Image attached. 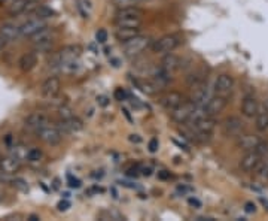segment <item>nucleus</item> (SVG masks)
Listing matches in <instances>:
<instances>
[{
    "label": "nucleus",
    "mask_w": 268,
    "mask_h": 221,
    "mask_svg": "<svg viewBox=\"0 0 268 221\" xmlns=\"http://www.w3.org/2000/svg\"><path fill=\"white\" fill-rule=\"evenodd\" d=\"M8 44H9V41H8L5 36H2V35H0V51H3V50L8 47Z\"/></svg>",
    "instance_id": "nucleus-45"
},
{
    "label": "nucleus",
    "mask_w": 268,
    "mask_h": 221,
    "mask_svg": "<svg viewBox=\"0 0 268 221\" xmlns=\"http://www.w3.org/2000/svg\"><path fill=\"white\" fill-rule=\"evenodd\" d=\"M130 141H131V142H136V144H139V142L142 141V138H140L139 135H130Z\"/></svg>",
    "instance_id": "nucleus-47"
},
{
    "label": "nucleus",
    "mask_w": 268,
    "mask_h": 221,
    "mask_svg": "<svg viewBox=\"0 0 268 221\" xmlns=\"http://www.w3.org/2000/svg\"><path fill=\"white\" fill-rule=\"evenodd\" d=\"M69 185H70L72 188H78V187L81 185V181L76 179V178H73L72 175H69Z\"/></svg>",
    "instance_id": "nucleus-43"
},
{
    "label": "nucleus",
    "mask_w": 268,
    "mask_h": 221,
    "mask_svg": "<svg viewBox=\"0 0 268 221\" xmlns=\"http://www.w3.org/2000/svg\"><path fill=\"white\" fill-rule=\"evenodd\" d=\"M116 27H131V29H140L142 27V18L130 17V18H115Z\"/></svg>",
    "instance_id": "nucleus-28"
},
{
    "label": "nucleus",
    "mask_w": 268,
    "mask_h": 221,
    "mask_svg": "<svg viewBox=\"0 0 268 221\" xmlns=\"http://www.w3.org/2000/svg\"><path fill=\"white\" fill-rule=\"evenodd\" d=\"M142 0H112V3L116 6V8H125V6H134L137 5Z\"/></svg>",
    "instance_id": "nucleus-34"
},
{
    "label": "nucleus",
    "mask_w": 268,
    "mask_h": 221,
    "mask_svg": "<svg viewBox=\"0 0 268 221\" xmlns=\"http://www.w3.org/2000/svg\"><path fill=\"white\" fill-rule=\"evenodd\" d=\"M58 127V130L64 135H69V133H78L84 129V124L79 118L76 117H72L70 120H60L58 124H55Z\"/></svg>",
    "instance_id": "nucleus-14"
},
{
    "label": "nucleus",
    "mask_w": 268,
    "mask_h": 221,
    "mask_svg": "<svg viewBox=\"0 0 268 221\" xmlns=\"http://www.w3.org/2000/svg\"><path fill=\"white\" fill-rule=\"evenodd\" d=\"M125 96H127V94H125V91H124L122 88H116V90H115V99H116V100H124Z\"/></svg>",
    "instance_id": "nucleus-41"
},
{
    "label": "nucleus",
    "mask_w": 268,
    "mask_h": 221,
    "mask_svg": "<svg viewBox=\"0 0 268 221\" xmlns=\"http://www.w3.org/2000/svg\"><path fill=\"white\" fill-rule=\"evenodd\" d=\"M57 208H58V211H67L69 208H70V202L69 200H60L58 202V205H57Z\"/></svg>",
    "instance_id": "nucleus-40"
},
{
    "label": "nucleus",
    "mask_w": 268,
    "mask_h": 221,
    "mask_svg": "<svg viewBox=\"0 0 268 221\" xmlns=\"http://www.w3.org/2000/svg\"><path fill=\"white\" fill-rule=\"evenodd\" d=\"M35 15L39 17V18H42V20H48V18H53V17L55 15V12H54L51 8H48L47 5H41V6L38 8V11H36Z\"/></svg>",
    "instance_id": "nucleus-32"
},
{
    "label": "nucleus",
    "mask_w": 268,
    "mask_h": 221,
    "mask_svg": "<svg viewBox=\"0 0 268 221\" xmlns=\"http://www.w3.org/2000/svg\"><path fill=\"white\" fill-rule=\"evenodd\" d=\"M29 2H30V0H12L11 5H8V14L12 15V17L24 14Z\"/></svg>",
    "instance_id": "nucleus-26"
},
{
    "label": "nucleus",
    "mask_w": 268,
    "mask_h": 221,
    "mask_svg": "<svg viewBox=\"0 0 268 221\" xmlns=\"http://www.w3.org/2000/svg\"><path fill=\"white\" fill-rule=\"evenodd\" d=\"M255 127H256L258 132L268 130V109L265 106L259 105L258 114L255 115Z\"/></svg>",
    "instance_id": "nucleus-20"
},
{
    "label": "nucleus",
    "mask_w": 268,
    "mask_h": 221,
    "mask_svg": "<svg viewBox=\"0 0 268 221\" xmlns=\"http://www.w3.org/2000/svg\"><path fill=\"white\" fill-rule=\"evenodd\" d=\"M35 135H36L44 144L51 145V147H55V145L61 144V141H63V133L58 130L57 126H51V124L39 129Z\"/></svg>",
    "instance_id": "nucleus-4"
},
{
    "label": "nucleus",
    "mask_w": 268,
    "mask_h": 221,
    "mask_svg": "<svg viewBox=\"0 0 268 221\" xmlns=\"http://www.w3.org/2000/svg\"><path fill=\"white\" fill-rule=\"evenodd\" d=\"M0 35L5 36L9 42L20 38V27L14 23H5L0 26Z\"/></svg>",
    "instance_id": "nucleus-22"
},
{
    "label": "nucleus",
    "mask_w": 268,
    "mask_h": 221,
    "mask_svg": "<svg viewBox=\"0 0 268 221\" xmlns=\"http://www.w3.org/2000/svg\"><path fill=\"white\" fill-rule=\"evenodd\" d=\"M259 141L261 138L258 135H240L237 139V147L243 151H253Z\"/></svg>",
    "instance_id": "nucleus-18"
},
{
    "label": "nucleus",
    "mask_w": 268,
    "mask_h": 221,
    "mask_svg": "<svg viewBox=\"0 0 268 221\" xmlns=\"http://www.w3.org/2000/svg\"><path fill=\"white\" fill-rule=\"evenodd\" d=\"M253 151H256L262 158L267 157V155H268V141H262V139H261L259 144L256 145V148H255Z\"/></svg>",
    "instance_id": "nucleus-33"
},
{
    "label": "nucleus",
    "mask_w": 268,
    "mask_h": 221,
    "mask_svg": "<svg viewBox=\"0 0 268 221\" xmlns=\"http://www.w3.org/2000/svg\"><path fill=\"white\" fill-rule=\"evenodd\" d=\"M188 203H189L191 206H197V208H201V202H200V200H197V199H194V197H189Z\"/></svg>",
    "instance_id": "nucleus-46"
},
{
    "label": "nucleus",
    "mask_w": 268,
    "mask_h": 221,
    "mask_svg": "<svg viewBox=\"0 0 268 221\" xmlns=\"http://www.w3.org/2000/svg\"><path fill=\"white\" fill-rule=\"evenodd\" d=\"M183 102V96L179 91H170L161 97V105L167 111H173Z\"/></svg>",
    "instance_id": "nucleus-16"
},
{
    "label": "nucleus",
    "mask_w": 268,
    "mask_h": 221,
    "mask_svg": "<svg viewBox=\"0 0 268 221\" xmlns=\"http://www.w3.org/2000/svg\"><path fill=\"white\" fill-rule=\"evenodd\" d=\"M148 148H149V151H151V152H157V151H158V148H160V142H158V139H157V138H152V139L149 141Z\"/></svg>",
    "instance_id": "nucleus-38"
},
{
    "label": "nucleus",
    "mask_w": 268,
    "mask_h": 221,
    "mask_svg": "<svg viewBox=\"0 0 268 221\" xmlns=\"http://www.w3.org/2000/svg\"><path fill=\"white\" fill-rule=\"evenodd\" d=\"M180 44H182V38L179 35H165L154 42L152 50L157 54H168L174 51Z\"/></svg>",
    "instance_id": "nucleus-2"
},
{
    "label": "nucleus",
    "mask_w": 268,
    "mask_h": 221,
    "mask_svg": "<svg viewBox=\"0 0 268 221\" xmlns=\"http://www.w3.org/2000/svg\"><path fill=\"white\" fill-rule=\"evenodd\" d=\"M151 44H152V39L149 36L137 35L122 42V51L127 57H136V56H140L145 50H148Z\"/></svg>",
    "instance_id": "nucleus-1"
},
{
    "label": "nucleus",
    "mask_w": 268,
    "mask_h": 221,
    "mask_svg": "<svg viewBox=\"0 0 268 221\" xmlns=\"http://www.w3.org/2000/svg\"><path fill=\"white\" fill-rule=\"evenodd\" d=\"M158 175H160V178H162V179L168 178V173H165V170H161V172H160Z\"/></svg>",
    "instance_id": "nucleus-49"
},
{
    "label": "nucleus",
    "mask_w": 268,
    "mask_h": 221,
    "mask_svg": "<svg viewBox=\"0 0 268 221\" xmlns=\"http://www.w3.org/2000/svg\"><path fill=\"white\" fill-rule=\"evenodd\" d=\"M60 90H61V81H60V78H57V76H50V78H47V79L44 81L42 87H41V93H42V96L47 97V99H54V97H57L58 93H60Z\"/></svg>",
    "instance_id": "nucleus-9"
},
{
    "label": "nucleus",
    "mask_w": 268,
    "mask_h": 221,
    "mask_svg": "<svg viewBox=\"0 0 268 221\" xmlns=\"http://www.w3.org/2000/svg\"><path fill=\"white\" fill-rule=\"evenodd\" d=\"M143 11L137 6H125V8H118L115 18H130V17H137L142 18L143 17Z\"/></svg>",
    "instance_id": "nucleus-23"
},
{
    "label": "nucleus",
    "mask_w": 268,
    "mask_h": 221,
    "mask_svg": "<svg viewBox=\"0 0 268 221\" xmlns=\"http://www.w3.org/2000/svg\"><path fill=\"white\" fill-rule=\"evenodd\" d=\"M140 35V29H131V27H116V32H115V36L116 39L122 44L134 36Z\"/></svg>",
    "instance_id": "nucleus-25"
},
{
    "label": "nucleus",
    "mask_w": 268,
    "mask_h": 221,
    "mask_svg": "<svg viewBox=\"0 0 268 221\" xmlns=\"http://www.w3.org/2000/svg\"><path fill=\"white\" fill-rule=\"evenodd\" d=\"M152 166L151 164H148V166H142L140 167V172H142V175H145V176H149L151 173H152Z\"/></svg>",
    "instance_id": "nucleus-44"
},
{
    "label": "nucleus",
    "mask_w": 268,
    "mask_h": 221,
    "mask_svg": "<svg viewBox=\"0 0 268 221\" xmlns=\"http://www.w3.org/2000/svg\"><path fill=\"white\" fill-rule=\"evenodd\" d=\"M244 211H246L247 214H255V212H256V205H255L253 202H246V203H244Z\"/></svg>",
    "instance_id": "nucleus-39"
},
{
    "label": "nucleus",
    "mask_w": 268,
    "mask_h": 221,
    "mask_svg": "<svg viewBox=\"0 0 268 221\" xmlns=\"http://www.w3.org/2000/svg\"><path fill=\"white\" fill-rule=\"evenodd\" d=\"M243 121L238 117H228L222 124L223 135L228 138H238L243 132Z\"/></svg>",
    "instance_id": "nucleus-8"
},
{
    "label": "nucleus",
    "mask_w": 268,
    "mask_h": 221,
    "mask_svg": "<svg viewBox=\"0 0 268 221\" xmlns=\"http://www.w3.org/2000/svg\"><path fill=\"white\" fill-rule=\"evenodd\" d=\"M21 169V161L15 158L14 155H5L0 157V170H3L9 175H17Z\"/></svg>",
    "instance_id": "nucleus-15"
},
{
    "label": "nucleus",
    "mask_w": 268,
    "mask_h": 221,
    "mask_svg": "<svg viewBox=\"0 0 268 221\" xmlns=\"http://www.w3.org/2000/svg\"><path fill=\"white\" fill-rule=\"evenodd\" d=\"M226 105H228V97L216 94V96H212V99L206 103L204 108H206L207 115L216 117V115H219L226 108Z\"/></svg>",
    "instance_id": "nucleus-11"
},
{
    "label": "nucleus",
    "mask_w": 268,
    "mask_h": 221,
    "mask_svg": "<svg viewBox=\"0 0 268 221\" xmlns=\"http://www.w3.org/2000/svg\"><path fill=\"white\" fill-rule=\"evenodd\" d=\"M151 81H152L160 90H162V88H165V87L173 81V76H171V72H168V71H165V69H162V68L160 66V68H157V69L152 72Z\"/></svg>",
    "instance_id": "nucleus-13"
},
{
    "label": "nucleus",
    "mask_w": 268,
    "mask_h": 221,
    "mask_svg": "<svg viewBox=\"0 0 268 221\" xmlns=\"http://www.w3.org/2000/svg\"><path fill=\"white\" fill-rule=\"evenodd\" d=\"M255 175H256L262 182H268V163L261 161L259 166L255 169Z\"/></svg>",
    "instance_id": "nucleus-31"
},
{
    "label": "nucleus",
    "mask_w": 268,
    "mask_h": 221,
    "mask_svg": "<svg viewBox=\"0 0 268 221\" xmlns=\"http://www.w3.org/2000/svg\"><path fill=\"white\" fill-rule=\"evenodd\" d=\"M261 161H262V157L256 151H246V154L240 160V167L243 172L250 173V172H255V169L259 166Z\"/></svg>",
    "instance_id": "nucleus-12"
},
{
    "label": "nucleus",
    "mask_w": 268,
    "mask_h": 221,
    "mask_svg": "<svg viewBox=\"0 0 268 221\" xmlns=\"http://www.w3.org/2000/svg\"><path fill=\"white\" fill-rule=\"evenodd\" d=\"M96 39H97V42L105 44L107 41V32L105 29H99L97 33H96Z\"/></svg>",
    "instance_id": "nucleus-35"
},
{
    "label": "nucleus",
    "mask_w": 268,
    "mask_h": 221,
    "mask_svg": "<svg viewBox=\"0 0 268 221\" xmlns=\"http://www.w3.org/2000/svg\"><path fill=\"white\" fill-rule=\"evenodd\" d=\"M12 185L17 187V188H20V190H23V191L27 190V182H26L24 179H21V178H14V179H12Z\"/></svg>",
    "instance_id": "nucleus-36"
},
{
    "label": "nucleus",
    "mask_w": 268,
    "mask_h": 221,
    "mask_svg": "<svg viewBox=\"0 0 268 221\" xmlns=\"http://www.w3.org/2000/svg\"><path fill=\"white\" fill-rule=\"evenodd\" d=\"M57 111H58V118L60 120H70L72 117H75L73 109L69 105H66V103H61Z\"/></svg>",
    "instance_id": "nucleus-30"
},
{
    "label": "nucleus",
    "mask_w": 268,
    "mask_h": 221,
    "mask_svg": "<svg viewBox=\"0 0 268 221\" xmlns=\"http://www.w3.org/2000/svg\"><path fill=\"white\" fill-rule=\"evenodd\" d=\"M0 157H2V155H0Z\"/></svg>",
    "instance_id": "nucleus-51"
},
{
    "label": "nucleus",
    "mask_w": 268,
    "mask_h": 221,
    "mask_svg": "<svg viewBox=\"0 0 268 221\" xmlns=\"http://www.w3.org/2000/svg\"><path fill=\"white\" fill-rule=\"evenodd\" d=\"M259 109V103L256 100V97L253 96H246L241 102V114L247 118H253L258 114Z\"/></svg>",
    "instance_id": "nucleus-17"
},
{
    "label": "nucleus",
    "mask_w": 268,
    "mask_h": 221,
    "mask_svg": "<svg viewBox=\"0 0 268 221\" xmlns=\"http://www.w3.org/2000/svg\"><path fill=\"white\" fill-rule=\"evenodd\" d=\"M32 45L36 51L44 53V51H50L54 47V33L53 30H50V27L41 30L39 33L33 35L32 38Z\"/></svg>",
    "instance_id": "nucleus-3"
},
{
    "label": "nucleus",
    "mask_w": 268,
    "mask_h": 221,
    "mask_svg": "<svg viewBox=\"0 0 268 221\" xmlns=\"http://www.w3.org/2000/svg\"><path fill=\"white\" fill-rule=\"evenodd\" d=\"M14 175H9V173H6V172H3V170H0V184H9V182H12V178Z\"/></svg>",
    "instance_id": "nucleus-37"
},
{
    "label": "nucleus",
    "mask_w": 268,
    "mask_h": 221,
    "mask_svg": "<svg viewBox=\"0 0 268 221\" xmlns=\"http://www.w3.org/2000/svg\"><path fill=\"white\" fill-rule=\"evenodd\" d=\"M44 158H45V154H44V151H42V149H39V148H29V152H27V158H26V161H27L30 166L38 167L39 164H42V163H44Z\"/></svg>",
    "instance_id": "nucleus-24"
},
{
    "label": "nucleus",
    "mask_w": 268,
    "mask_h": 221,
    "mask_svg": "<svg viewBox=\"0 0 268 221\" xmlns=\"http://www.w3.org/2000/svg\"><path fill=\"white\" fill-rule=\"evenodd\" d=\"M259 200H261V203H262V206H264V208H265V209L268 211V199H264V197H261Z\"/></svg>",
    "instance_id": "nucleus-48"
},
{
    "label": "nucleus",
    "mask_w": 268,
    "mask_h": 221,
    "mask_svg": "<svg viewBox=\"0 0 268 221\" xmlns=\"http://www.w3.org/2000/svg\"><path fill=\"white\" fill-rule=\"evenodd\" d=\"M18 65H20L21 71L30 72L38 65V54L36 53H26V54H23L20 62H18Z\"/></svg>",
    "instance_id": "nucleus-21"
},
{
    "label": "nucleus",
    "mask_w": 268,
    "mask_h": 221,
    "mask_svg": "<svg viewBox=\"0 0 268 221\" xmlns=\"http://www.w3.org/2000/svg\"><path fill=\"white\" fill-rule=\"evenodd\" d=\"M232 88H234V78H232L231 75L222 74V75L217 76V79H216V82H214V91H216V94L228 97V96L231 94Z\"/></svg>",
    "instance_id": "nucleus-10"
},
{
    "label": "nucleus",
    "mask_w": 268,
    "mask_h": 221,
    "mask_svg": "<svg viewBox=\"0 0 268 221\" xmlns=\"http://www.w3.org/2000/svg\"><path fill=\"white\" fill-rule=\"evenodd\" d=\"M29 218H30V220H32V221H36V220H41V218H39V217H38V215H30V217H29Z\"/></svg>",
    "instance_id": "nucleus-50"
},
{
    "label": "nucleus",
    "mask_w": 268,
    "mask_h": 221,
    "mask_svg": "<svg viewBox=\"0 0 268 221\" xmlns=\"http://www.w3.org/2000/svg\"><path fill=\"white\" fill-rule=\"evenodd\" d=\"M161 68L173 74L174 71H177V69L182 68V60H180L177 56L168 53V54H165V57L161 60Z\"/></svg>",
    "instance_id": "nucleus-19"
},
{
    "label": "nucleus",
    "mask_w": 268,
    "mask_h": 221,
    "mask_svg": "<svg viewBox=\"0 0 268 221\" xmlns=\"http://www.w3.org/2000/svg\"><path fill=\"white\" fill-rule=\"evenodd\" d=\"M97 103H99L100 106H107V105L110 103V100H109V97H106V96H99V97H97Z\"/></svg>",
    "instance_id": "nucleus-42"
},
{
    "label": "nucleus",
    "mask_w": 268,
    "mask_h": 221,
    "mask_svg": "<svg viewBox=\"0 0 268 221\" xmlns=\"http://www.w3.org/2000/svg\"><path fill=\"white\" fill-rule=\"evenodd\" d=\"M9 152H11V155H14V157L18 158L20 161H26L29 148H27L24 144H17V142H14V144L9 147Z\"/></svg>",
    "instance_id": "nucleus-27"
},
{
    "label": "nucleus",
    "mask_w": 268,
    "mask_h": 221,
    "mask_svg": "<svg viewBox=\"0 0 268 221\" xmlns=\"http://www.w3.org/2000/svg\"><path fill=\"white\" fill-rule=\"evenodd\" d=\"M20 27V36L23 38H32L33 35L39 33L41 30L47 29L48 24H47V20H42L39 17H35V18H30L27 21H24L23 24L18 26Z\"/></svg>",
    "instance_id": "nucleus-5"
},
{
    "label": "nucleus",
    "mask_w": 268,
    "mask_h": 221,
    "mask_svg": "<svg viewBox=\"0 0 268 221\" xmlns=\"http://www.w3.org/2000/svg\"><path fill=\"white\" fill-rule=\"evenodd\" d=\"M136 85L146 94H155L160 91V88L151 81V79H146V81H136Z\"/></svg>",
    "instance_id": "nucleus-29"
},
{
    "label": "nucleus",
    "mask_w": 268,
    "mask_h": 221,
    "mask_svg": "<svg viewBox=\"0 0 268 221\" xmlns=\"http://www.w3.org/2000/svg\"><path fill=\"white\" fill-rule=\"evenodd\" d=\"M194 108H195V103H194L192 100H183L177 108H174L173 111H170V112H171V118H173L176 123H179V124H185V123L189 121Z\"/></svg>",
    "instance_id": "nucleus-6"
},
{
    "label": "nucleus",
    "mask_w": 268,
    "mask_h": 221,
    "mask_svg": "<svg viewBox=\"0 0 268 221\" xmlns=\"http://www.w3.org/2000/svg\"><path fill=\"white\" fill-rule=\"evenodd\" d=\"M48 124H51V120L45 114H41V112H33V114L27 115V118L24 120L26 129H29L33 133H36L39 129L45 127Z\"/></svg>",
    "instance_id": "nucleus-7"
}]
</instances>
